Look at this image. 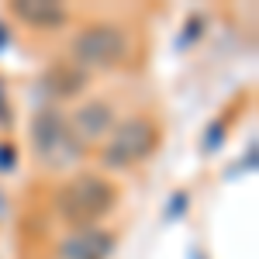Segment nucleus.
<instances>
[{
	"mask_svg": "<svg viewBox=\"0 0 259 259\" xmlns=\"http://www.w3.org/2000/svg\"><path fill=\"white\" fill-rule=\"evenodd\" d=\"M118 204V190L114 183H107L104 177H94V173H80L69 183H62L59 194H56V211L69 225L76 228H87L94 221L107 218Z\"/></svg>",
	"mask_w": 259,
	"mask_h": 259,
	"instance_id": "obj_1",
	"label": "nucleus"
},
{
	"mask_svg": "<svg viewBox=\"0 0 259 259\" xmlns=\"http://www.w3.org/2000/svg\"><path fill=\"white\" fill-rule=\"evenodd\" d=\"M128 56H132L128 31L118 28V24H107V21L87 24L73 38V62L83 73L87 69H118V66L128 62Z\"/></svg>",
	"mask_w": 259,
	"mask_h": 259,
	"instance_id": "obj_2",
	"label": "nucleus"
},
{
	"mask_svg": "<svg viewBox=\"0 0 259 259\" xmlns=\"http://www.w3.org/2000/svg\"><path fill=\"white\" fill-rule=\"evenodd\" d=\"M31 149H35L41 166H52V169H66L83 156V145L76 142L66 114L56 111V107L35 111V118H31Z\"/></svg>",
	"mask_w": 259,
	"mask_h": 259,
	"instance_id": "obj_3",
	"label": "nucleus"
},
{
	"mask_svg": "<svg viewBox=\"0 0 259 259\" xmlns=\"http://www.w3.org/2000/svg\"><path fill=\"white\" fill-rule=\"evenodd\" d=\"M156 145H159V128H156V121L152 118H135L121 121L111 128V139L104 145V152H100V159L107 169H128V166H135V162L149 159L152 152H156Z\"/></svg>",
	"mask_w": 259,
	"mask_h": 259,
	"instance_id": "obj_4",
	"label": "nucleus"
},
{
	"mask_svg": "<svg viewBox=\"0 0 259 259\" xmlns=\"http://www.w3.org/2000/svg\"><path fill=\"white\" fill-rule=\"evenodd\" d=\"M66 121H69L80 145L83 142H97L114 128V107L107 100H87V104H80V111H73V118Z\"/></svg>",
	"mask_w": 259,
	"mask_h": 259,
	"instance_id": "obj_5",
	"label": "nucleus"
},
{
	"mask_svg": "<svg viewBox=\"0 0 259 259\" xmlns=\"http://www.w3.org/2000/svg\"><path fill=\"white\" fill-rule=\"evenodd\" d=\"M114 252V235L100 228H76L59 245V259H107Z\"/></svg>",
	"mask_w": 259,
	"mask_h": 259,
	"instance_id": "obj_6",
	"label": "nucleus"
},
{
	"mask_svg": "<svg viewBox=\"0 0 259 259\" xmlns=\"http://www.w3.org/2000/svg\"><path fill=\"white\" fill-rule=\"evenodd\" d=\"M41 87L52 94L56 100H69L76 97L83 87H87V73H83L76 62H52L49 69H45V76H41Z\"/></svg>",
	"mask_w": 259,
	"mask_h": 259,
	"instance_id": "obj_7",
	"label": "nucleus"
},
{
	"mask_svg": "<svg viewBox=\"0 0 259 259\" xmlns=\"http://www.w3.org/2000/svg\"><path fill=\"white\" fill-rule=\"evenodd\" d=\"M11 11H14L18 21L31 24V28H59V24H66V18H69L66 7L56 4V0H14Z\"/></svg>",
	"mask_w": 259,
	"mask_h": 259,
	"instance_id": "obj_8",
	"label": "nucleus"
},
{
	"mask_svg": "<svg viewBox=\"0 0 259 259\" xmlns=\"http://www.w3.org/2000/svg\"><path fill=\"white\" fill-rule=\"evenodd\" d=\"M0 166H4V169H11V166H14V152H11L7 145H0Z\"/></svg>",
	"mask_w": 259,
	"mask_h": 259,
	"instance_id": "obj_9",
	"label": "nucleus"
},
{
	"mask_svg": "<svg viewBox=\"0 0 259 259\" xmlns=\"http://www.w3.org/2000/svg\"><path fill=\"white\" fill-rule=\"evenodd\" d=\"M180 207H183V194H177V200H173V207H169V214H180Z\"/></svg>",
	"mask_w": 259,
	"mask_h": 259,
	"instance_id": "obj_10",
	"label": "nucleus"
},
{
	"mask_svg": "<svg viewBox=\"0 0 259 259\" xmlns=\"http://www.w3.org/2000/svg\"><path fill=\"white\" fill-rule=\"evenodd\" d=\"M0 45H4V24H0Z\"/></svg>",
	"mask_w": 259,
	"mask_h": 259,
	"instance_id": "obj_11",
	"label": "nucleus"
}]
</instances>
